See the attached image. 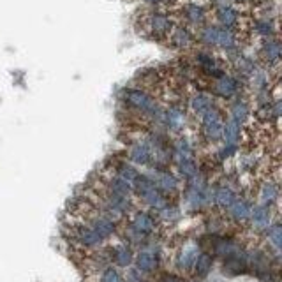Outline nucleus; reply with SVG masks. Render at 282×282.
Instances as JSON below:
<instances>
[{"label":"nucleus","mask_w":282,"mask_h":282,"mask_svg":"<svg viewBox=\"0 0 282 282\" xmlns=\"http://www.w3.org/2000/svg\"><path fill=\"white\" fill-rule=\"evenodd\" d=\"M177 164H178V171H180V175L184 178H187V180H191L192 177L198 175V164H196L194 157L180 159V161H177Z\"/></svg>","instance_id":"25"},{"label":"nucleus","mask_w":282,"mask_h":282,"mask_svg":"<svg viewBox=\"0 0 282 282\" xmlns=\"http://www.w3.org/2000/svg\"><path fill=\"white\" fill-rule=\"evenodd\" d=\"M185 16H187L189 22L194 23V25H201V23L205 22V11H203V8H199V6H196V4H189L187 8H185Z\"/></svg>","instance_id":"30"},{"label":"nucleus","mask_w":282,"mask_h":282,"mask_svg":"<svg viewBox=\"0 0 282 282\" xmlns=\"http://www.w3.org/2000/svg\"><path fill=\"white\" fill-rule=\"evenodd\" d=\"M222 125H224V120H222L221 113L215 108H210L205 115H201V127L203 134L208 141H219L222 137Z\"/></svg>","instance_id":"3"},{"label":"nucleus","mask_w":282,"mask_h":282,"mask_svg":"<svg viewBox=\"0 0 282 282\" xmlns=\"http://www.w3.org/2000/svg\"><path fill=\"white\" fill-rule=\"evenodd\" d=\"M134 263H136V270L141 273H152L159 266V259L150 250H141L137 256H134Z\"/></svg>","instance_id":"11"},{"label":"nucleus","mask_w":282,"mask_h":282,"mask_svg":"<svg viewBox=\"0 0 282 282\" xmlns=\"http://www.w3.org/2000/svg\"><path fill=\"white\" fill-rule=\"evenodd\" d=\"M71 238H73L74 243H78L83 249H99L104 243V240L94 229L88 228L87 224L71 226Z\"/></svg>","instance_id":"4"},{"label":"nucleus","mask_w":282,"mask_h":282,"mask_svg":"<svg viewBox=\"0 0 282 282\" xmlns=\"http://www.w3.org/2000/svg\"><path fill=\"white\" fill-rule=\"evenodd\" d=\"M85 206H87V208H85V217H87V222H85V224L94 229L102 240L111 238L116 233L115 221H111L109 217L102 215L99 210H95V206L92 205V203H85Z\"/></svg>","instance_id":"2"},{"label":"nucleus","mask_w":282,"mask_h":282,"mask_svg":"<svg viewBox=\"0 0 282 282\" xmlns=\"http://www.w3.org/2000/svg\"><path fill=\"white\" fill-rule=\"evenodd\" d=\"M199 254H201V252H199V247L196 245V243H185V245L180 249V252L177 254V266H178V270L191 271Z\"/></svg>","instance_id":"7"},{"label":"nucleus","mask_w":282,"mask_h":282,"mask_svg":"<svg viewBox=\"0 0 282 282\" xmlns=\"http://www.w3.org/2000/svg\"><path fill=\"white\" fill-rule=\"evenodd\" d=\"M257 205H264V206H270L275 205L278 201V185L275 180H264L263 184L259 185L257 189Z\"/></svg>","instance_id":"9"},{"label":"nucleus","mask_w":282,"mask_h":282,"mask_svg":"<svg viewBox=\"0 0 282 282\" xmlns=\"http://www.w3.org/2000/svg\"><path fill=\"white\" fill-rule=\"evenodd\" d=\"M171 43L177 48H187V46H191V43H192V36L189 34L187 29L177 27V29L173 30V34H171Z\"/></svg>","instance_id":"24"},{"label":"nucleus","mask_w":282,"mask_h":282,"mask_svg":"<svg viewBox=\"0 0 282 282\" xmlns=\"http://www.w3.org/2000/svg\"><path fill=\"white\" fill-rule=\"evenodd\" d=\"M152 180H154V184H156V187L159 189L164 196L173 194V192H177L178 189H180L178 178L175 177V175L168 173V171H157L156 178H152Z\"/></svg>","instance_id":"10"},{"label":"nucleus","mask_w":282,"mask_h":282,"mask_svg":"<svg viewBox=\"0 0 282 282\" xmlns=\"http://www.w3.org/2000/svg\"><path fill=\"white\" fill-rule=\"evenodd\" d=\"M109 170H111L113 173L116 175V177H120L122 180H125L127 184H130V185L134 184V180H136L137 175H139V173H137L136 168H134L132 164L127 163V161H116V163L113 164Z\"/></svg>","instance_id":"17"},{"label":"nucleus","mask_w":282,"mask_h":282,"mask_svg":"<svg viewBox=\"0 0 282 282\" xmlns=\"http://www.w3.org/2000/svg\"><path fill=\"white\" fill-rule=\"evenodd\" d=\"M217 37H219V27H205L201 30V41L210 46H217Z\"/></svg>","instance_id":"32"},{"label":"nucleus","mask_w":282,"mask_h":282,"mask_svg":"<svg viewBox=\"0 0 282 282\" xmlns=\"http://www.w3.org/2000/svg\"><path fill=\"white\" fill-rule=\"evenodd\" d=\"M240 134H242L240 123H236L231 118L224 122V125H222V139H224L226 145H238Z\"/></svg>","instance_id":"19"},{"label":"nucleus","mask_w":282,"mask_h":282,"mask_svg":"<svg viewBox=\"0 0 282 282\" xmlns=\"http://www.w3.org/2000/svg\"><path fill=\"white\" fill-rule=\"evenodd\" d=\"M139 198L143 199V203H145L147 206H150L152 210H157V212H161V210L166 208V206H168L166 196H164L157 187H154V189H150V191H147L145 194H141Z\"/></svg>","instance_id":"16"},{"label":"nucleus","mask_w":282,"mask_h":282,"mask_svg":"<svg viewBox=\"0 0 282 282\" xmlns=\"http://www.w3.org/2000/svg\"><path fill=\"white\" fill-rule=\"evenodd\" d=\"M161 282H185V280L182 277H178V275H164Z\"/></svg>","instance_id":"36"},{"label":"nucleus","mask_w":282,"mask_h":282,"mask_svg":"<svg viewBox=\"0 0 282 282\" xmlns=\"http://www.w3.org/2000/svg\"><path fill=\"white\" fill-rule=\"evenodd\" d=\"M212 264H214V257L210 254H199L194 266H192V271H194L196 277H205L212 270Z\"/></svg>","instance_id":"21"},{"label":"nucleus","mask_w":282,"mask_h":282,"mask_svg":"<svg viewBox=\"0 0 282 282\" xmlns=\"http://www.w3.org/2000/svg\"><path fill=\"white\" fill-rule=\"evenodd\" d=\"M129 161L136 166H150L154 163L152 149L149 147L147 139H139L129 147Z\"/></svg>","instance_id":"5"},{"label":"nucleus","mask_w":282,"mask_h":282,"mask_svg":"<svg viewBox=\"0 0 282 282\" xmlns=\"http://www.w3.org/2000/svg\"><path fill=\"white\" fill-rule=\"evenodd\" d=\"M191 108H192V111L198 113V115L201 116V115H205L210 108H214V104H212V99H210L208 95L198 94V95H194V97H192Z\"/></svg>","instance_id":"23"},{"label":"nucleus","mask_w":282,"mask_h":282,"mask_svg":"<svg viewBox=\"0 0 282 282\" xmlns=\"http://www.w3.org/2000/svg\"><path fill=\"white\" fill-rule=\"evenodd\" d=\"M147 23H149L150 34L156 37L166 36V34L171 30V22L164 15H161V13H154V15H150V18Z\"/></svg>","instance_id":"14"},{"label":"nucleus","mask_w":282,"mask_h":282,"mask_svg":"<svg viewBox=\"0 0 282 282\" xmlns=\"http://www.w3.org/2000/svg\"><path fill=\"white\" fill-rule=\"evenodd\" d=\"M147 2H161V0H147Z\"/></svg>","instance_id":"37"},{"label":"nucleus","mask_w":282,"mask_h":282,"mask_svg":"<svg viewBox=\"0 0 282 282\" xmlns=\"http://www.w3.org/2000/svg\"><path fill=\"white\" fill-rule=\"evenodd\" d=\"M173 156L177 161L180 159H189V157H194L192 156V147L185 137H180L177 139V143L173 145Z\"/></svg>","instance_id":"26"},{"label":"nucleus","mask_w":282,"mask_h":282,"mask_svg":"<svg viewBox=\"0 0 282 282\" xmlns=\"http://www.w3.org/2000/svg\"><path fill=\"white\" fill-rule=\"evenodd\" d=\"M264 57H266V60L270 64H275L278 60V57H280V44L277 41H268L264 44Z\"/></svg>","instance_id":"31"},{"label":"nucleus","mask_w":282,"mask_h":282,"mask_svg":"<svg viewBox=\"0 0 282 282\" xmlns=\"http://www.w3.org/2000/svg\"><path fill=\"white\" fill-rule=\"evenodd\" d=\"M250 224L257 231H264L271 224V208L264 205H254L250 208Z\"/></svg>","instance_id":"8"},{"label":"nucleus","mask_w":282,"mask_h":282,"mask_svg":"<svg viewBox=\"0 0 282 282\" xmlns=\"http://www.w3.org/2000/svg\"><path fill=\"white\" fill-rule=\"evenodd\" d=\"M130 228L139 233V235L149 236V235H152V233H156L157 222L149 212H136V214L132 215V219H130Z\"/></svg>","instance_id":"6"},{"label":"nucleus","mask_w":282,"mask_h":282,"mask_svg":"<svg viewBox=\"0 0 282 282\" xmlns=\"http://www.w3.org/2000/svg\"><path fill=\"white\" fill-rule=\"evenodd\" d=\"M264 231H266V236H268V240H270L271 245H273L275 252H278L280 247H282V226H280V222L278 221L271 222Z\"/></svg>","instance_id":"22"},{"label":"nucleus","mask_w":282,"mask_h":282,"mask_svg":"<svg viewBox=\"0 0 282 282\" xmlns=\"http://www.w3.org/2000/svg\"><path fill=\"white\" fill-rule=\"evenodd\" d=\"M123 99H125L127 104L132 106V108L137 109V111H141L143 115H149V116H152V118H157L159 122H163L164 111L157 106L156 99L150 97L147 92L130 88V90L123 92Z\"/></svg>","instance_id":"1"},{"label":"nucleus","mask_w":282,"mask_h":282,"mask_svg":"<svg viewBox=\"0 0 282 282\" xmlns=\"http://www.w3.org/2000/svg\"><path fill=\"white\" fill-rule=\"evenodd\" d=\"M217 46L224 48V50H233V48L236 46V37L233 36L231 30H228V29H219Z\"/></svg>","instance_id":"29"},{"label":"nucleus","mask_w":282,"mask_h":282,"mask_svg":"<svg viewBox=\"0 0 282 282\" xmlns=\"http://www.w3.org/2000/svg\"><path fill=\"white\" fill-rule=\"evenodd\" d=\"M163 122L166 123L168 129L173 130V132L182 130V129H184V125H185V113H184V109L177 108V106L166 109V111H164V115H163Z\"/></svg>","instance_id":"12"},{"label":"nucleus","mask_w":282,"mask_h":282,"mask_svg":"<svg viewBox=\"0 0 282 282\" xmlns=\"http://www.w3.org/2000/svg\"><path fill=\"white\" fill-rule=\"evenodd\" d=\"M235 199H236V192L233 191L231 187H228V185H219V187H215L214 205H217L219 208L228 210L229 206L235 203Z\"/></svg>","instance_id":"15"},{"label":"nucleus","mask_w":282,"mask_h":282,"mask_svg":"<svg viewBox=\"0 0 282 282\" xmlns=\"http://www.w3.org/2000/svg\"><path fill=\"white\" fill-rule=\"evenodd\" d=\"M257 32L261 34V36H270L271 34V23L268 22V20H263V22H259L256 25Z\"/></svg>","instance_id":"35"},{"label":"nucleus","mask_w":282,"mask_h":282,"mask_svg":"<svg viewBox=\"0 0 282 282\" xmlns=\"http://www.w3.org/2000/svg\"><path fill=\"white\" fill-rule=\"evenodd\" d=\"M217 16H219V22H221L228 30L238 23V13H236L233 8H221L217 13Z\"/></svg>","instance_id":"27"},{"label":"nucleus","mask_w":282,"mask_h":282,"mask_svg":"<svg viewBox=\"0 0 282 282\" xmlns=\"http://www.w3.org/2000/svg\"><path fill=\"white\" fill-rule=\"evenodd\" d=\"M101 282H123L122 277H120V273L115 270V268H106L104 271H102L101 275Z\"/></svg>","instance_id":"34"},{"label":"nucleus","mask_w":282,"mask_h":282,"mask_svg":"<svg viewBox=\"0 0 282 282\" xmlns=\"http://www.w3.org/2000/svg\"><path fill=\"white\" fill-rule=\"evenodd\" d=\"M159 215H161V219H164V221H177V219L180 217V210H178L177 206L168 205L166 208L161 210Z\"/></svg>","instance_id":"33"},{"label":"nucleus","mask_w":282,"mask_h":282,"mask_svg":"<svg viewBox=\"0 0 282 282\" xmlns=\"http://www.w3.org/2000/svg\"><path fill=\"white\" fill-rule=\"evenodd\" d=\"M250 208H252V205H250L247 199L236 198L235 203H233V205L228 208V212H229V215H231L233 221H236V222H240V224H243V222L249 221Z\"/></svg>","instance_id":"13"},{"label":"nucleus","mask_w":282,"mask_h":282,"mask_svg":"<svg viewBox=\"0 0 282 282\" xmlns=\"http://www.w3.org/2000/svg\"><path fill=\"white\" fill-rule=\"evenodd\" d=\"M249 113H250L249 106H247L245 102L238 101V102H235V104H233V108H231V120H235L236 123H240V125H242V123L249 118Z\"/></svg>","instance_id":"28"},{"label":"nucleus","mask_w":282,"mask_h":282,"mask_svg":"<svg viewBox=\"0 0 282 282\" xmlns=\"http://www.w3.org/2000/svg\"><path fill=\"white\" fill-rule=\"evenodd\" d=\"M111 257H113V261H115L116 266L127 268V266H130V264H132L134 252H132V249H130L129 245H125V243H120V245H116L115 249H113Z\"/></svg>","instance_id":"18"},{"label":"nucleus","mask_w":282,"mask_h":282,"mask_svg":"<svg viewBox=\"0 0 282 282\" xmlns=\"http://www.w3.org/2000/svg\"><path fill=\"white\" fill-rule=\"evenodd\" d=\"M214 88L221 97H233L236 94V90H238V83H236V80H233L229 76H221Z\"/></svg>","instance_id":"20"}]
</instances>
